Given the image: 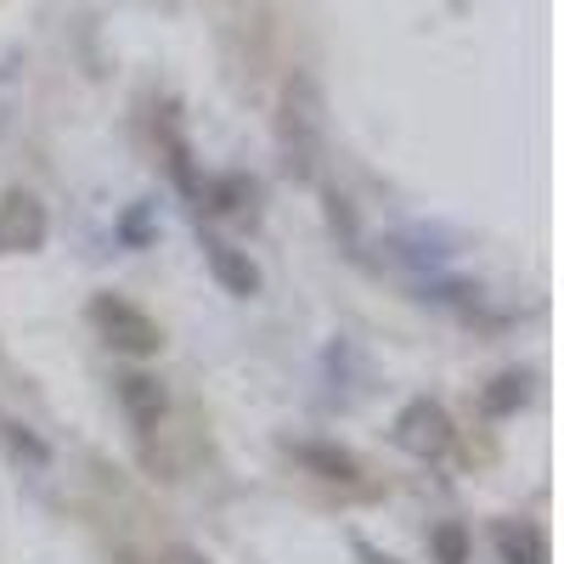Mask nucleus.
Masks as SVG:
<instances>
[{"instance_id": "nucleus-4", "label": "nucleus", "mask_w": 564, "mask_h": 564, "mask_svg": "<svg viewBox=\"0 0 564 564\" xmlns=\"http://www.w3.org/2000/svg\"><path fill=\"white\" fill-rule=\"evenodd\" d=\"M45 243V204L23 186L0 198V254H29Z\"/></svg>"}, {"instance_id": "nucleus-9", "label": "nucleus", "mask_w": 564, "mask_h": 564, "mask_svg": "<svg viewBox=\"0 0 564 564\" xmlns=\"http://www.w3.org/2000/svg\"><path fill=\"white\" fill-rule=\"evenodd\" d=\"M435 547H441L446 564H463V531H457V525H441V531H435Z\"/></svg>"}, {"instance_id": "nucleus-8", "label": "nucleus", "mask_w": 564, "mask_h": 564, "mask_svg": "<svg viewBox=\"0 0 564 564\" xmlns=\"http://www.w3.org/2000/svg\"><path fill=\"white\" fill-rule=\"evenodd\" d=\"M300 463H311L322 480H356V457H345V452H334V446H289Z\"/></svg>"}, {"instance_id": "nucleus-10", "label": "nucleus", "mask_w": 564, "mask_h": 564, "mask_svg": "<svg viewBox=\"0 0 564 564\" xmlns=\"http://www.w3.org/2000/svg\"><path fill=\"white\" fill-rule=\"evenodd\" d=\"M164 564H209V558H204V553H193V547H170V553H164Z\"/></svg>"}, {"instance_id": "nucleus-2", "label": "nucleus", "mask_w": 564, "mask_h": 564, "mask_svg": "<svg viewBox=\"0 0 564 564\" xmlns=\"http://www.w3.org/2000/svg\"><path fill=\"white\" fill-rule=\"evenodd\" d=\"M282 153H289L294 175H316V153H322V108L316 90L300 79L289 85V108H282Z\"/></svg>"}, {"instance_id": "nucleus-11", "label": "nucleus", "mask_w": 564, "mask_h": 564, "mask_svg": "<svg viewBox=\"0 0 564 564\" xmlns=\"http://www.w3.org/2000/svg\"><path fill=\"white\" fill-rule=\"evenodd\" d=\"M356 553H361V558H367V564H395V558H384V553H372V547H367V542H356Z\"/></svg>"}, {"instance_id": "nucleus-1", "label": "nucleus", "mask_w": 564, "mask_h": 564, "mask_svg": "<svg viewBox=\"0 0 564 564\" xmlns=\"http://www.w3.org/2000/svg\"><path fill=\"white\" fill-rule=\"evenodd\" d=\"M90 322H97L102 339L113 350H124V356H159V345H164L159 322L148 311H135L130 300H119V294H97V300H90Z\"/></svg>"}, {"instance_id": "nucleus-7", "label": "nucleus", "mask_w": 564, "mask_h": 564, "mask_svg": "<svg viewBox=\"0 0 564 564\" xmlns=\"http://www.w3.org/2000/svg\"><path fill=\"white\" fill-rule=\"evenodd\" d=\"M497 553H502V564H547V542L536 525H502Z\"/></svg>"}, {"instance_id": "nucleus-5", "label": "nucleus", "mask_w": 564, "mask_h": 564, "mask_svg": "<svg viewBox=\"0 0 564 564\" xmlns=\"http://www.w3.org/2000/svg\"><path fill=\"white\" fill-rule=\"evenodd\" d=\"M119 406H124V417L135 423V430L148 435V430H159V417H164V384L153 379V372H124L119 379Z\"/></svg>"}, {"instance_id": "nucleus-6", "label": "nucleus", "mask_w": 564, "mask_h": 564, "mask_svg": "<svg viewBox=\"0 0 564 564\" xmlns=\"http://www.w3.org/2000/svg\"><path fill=\"white\" fill-rule=\"evenodd\" d=\"M204 265L215 271V282L226 294H238V300H249L254 289H260V271L249 265V254H238L231 243H220V238H204Z\"/></svg>"}, {"instance_id": "nucleus-3", "label": "nucleus", "mask_w": 564, "mask_h": 564, "mask_svg": "<svg viewBox=\"0 0 564 564\" xmlns=\"http://www.w3.org/2000/svg\"><path fill=\"white\" fill-rule=\"evenodd\" d=\"M452 441H457V430H452V417H446L441 401H412V406H401V417H395V446H401V452L435 463V457L452 452Z\"/></svg>"}]
</instances>
